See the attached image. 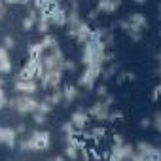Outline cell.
I'll return each mask as SVG.
<instances>
[{
	"label": "cell",
	"mask_w": 161,
	"mask_h": 161,
	"mask_svg": "<svg viewBox=\"0 0 161 161\" xmlns=\"http://www.w3.org/2000/svg\"><path fill=\"white\" fill-rule=\"evenodd\" d=\"M49 146H51V133H49L47 129H38V127H36V129L29 131L27 135L19 136L15 148H19V152H29V153H32V152L47 150Z\"/></svg>",
	"instance_id": "6da1fadb"
},
{
	"label": "cell",
	"mask_w": 161,
	"mask_h": 161,
	"mask_svg": "<svg viewBox=\"0 0 161 161\" xmlns=\"http://www.w3.org/2000/svg\"><path fill=\"white\" fill-rule=\"evenodd\" d=\"M106 53L108 49L97 38L91 36L86 44H82V64L84 66H104Z\"/></svg>",
	"instance_id": "7a4b0ae2"
},
{
	"label": "cell",
	"mask_w": 161,
	"mask_h": 161,
	"mask_svg": "<svg viewBox=\"0 0 161 161\" xmlns=\"http://www.w3.org/2000/svg\"><path fill=\"white\" fill-rule=\"evenodd\" d=\"M125 19H127V23H129L127 36H129L133 42H140V40H142V34L150 29L148 17H146L142 12H133V14H127Z\"/></svg>",
	"instance_id": "3957f363"
},
{
	"label": "cell",
	"mask_w": 161,
	"mask_h": 161,
	"mask_svg": "<svg viewBox=\"0 0 161 161\" xmlns=\"http://www.w3.org/2000/svg\"><path fill=\"white\" fill-rule=\"evenodd\" d=\"M38 97L34 95H15L8 99V108L17 112L19 116H32L38 108Z\"/></svg>",
	"instance_id": "277c9868"
},
{
	"label": "cell",
	"mask_w": 161,
	"mask_h": 161,
	"mask_svg": "<svg viewBox=\"0 0 161 161\" xmlns=\"http://www.w3.org/2000/svg\"><path fill=\"white\" fill-rule=\"evenodd\" d=\"M101 72H103V66H84L82 74L78 76V87L82 89H95L99 78H101Z\"/></svg>",
	"instance_id": "5b68a950"
},
{
	"label": "cell",
	"mask_w": 161,
	"mask_h": 161,
	"mask_svg": "<svg viewBox=\"0 0 161 161\" xmlns=\"http://www.w3.org/2000/svg\"><path fill=\"white\" fill-rule=\"evenodd\" d=\"M135 155V146L129 142H123L119 146H110L108 150V161H131Z\"/></svg>",
	"instance_id": "8992f818"
},
{
	"label": "cell",
	"mask_w": 161,
	"mask_h": 161,
	"mask_svg": "<svg viewBox=\"0 0 161 161\" xmlns=\"http://www.w3.org/2000/svg\"><path fill=\"white\" fill-rule=\"evenodd\" d=\"M87 144L82 142L78 136H70V138H64V150H63V155L66 161H78L80 157V150H84Z\"/></svg>",
	"instance_id": "52a82bcc"
},
{
	"label": "cell",
	"mask_w": 161,
	"mask_h": 161,
	"mask_svg": "<svg viewBox=\"0 0 161 161\" xmlns=\"http://www.w3.org/2000/svg\"><path fill=\"white\" fill-rule=\"evenodd\" d=\"M91 36L97 38L108 51H112V47L116 44V36L110 27H95V29H91Z\"/></svg>",
	"instance_id": "ba28073f"
},
{
	"label": "cell",
	"mask_w": 161,
	"mask_h": 161,
	"mask_svg": "<svg viewBox=\"0 0 161 161\" xmlns=\"http://www.w3.org/2000/svg\"><path fill=\"white\" fill-rule=\"evenodd\" d=\"M112 112V106H108L104 101H95L89 108H87V114H89V119H95V121H108V116Z\"/></svg>",
	"instance_id": "9c48e42d"
},
{
	"label": "cell",
	"mask_w": 161,
	"mask_h": 161,
	"mask_svg": "<svg viewBox=\"0 0 161 161\" xmlns=\"http://www.w3.org/2000/svg\"><path fill=\"white\" fill-rule=\"evenodd\" d=\"M70 123H72V127L78 131V133H82V131H86L87 129V125H89V114H87V108H84V106H78L72 114H70V119H68Z\"/></svg>",
	"instance_id": "30bf717a"
},
{
	"label": "cell",
	"mask_w": 161,
	"mask_h": 161,
	"mask_svg": "<svg viewBox=\"0 0 161 161\" xmlns=\"http://www.w3.org/2000/svg\"><path fill=\"white\" fill-rule=\"evenodd\" d=\"M15 95H34L40 91V86H38V80H14L12 84Z\"/></svg>",
	"instance_id": "8fae6325"
},
{
	"label": "cell",
	"mask_w": 161,
	"mask_h": 161,
	"mask_svg": "<svg viewBox=\"0 0 161 161\" xmlns=\"http://www.w3.org/2000/svg\"><path fill=\"white\" fill-rule=\"evenodd\" d=\"M51 27H66V6L61 2H53L49 10Z\"/></svg>",
	"instance_id": "7c38bea8"
},
{
	"label": "cell",
	"mask_w": 161,
	"mask_h": 161,
	"mask_svg": "<svg viewBox=\"0 0 161 161\" xmlns=\"http://www.w3.org/2000/svg\"><path fill=\"white\" fill-rule=\"evenodd\" d=\"M68 32V36H72L78 44H86L89 38H91V27H89V23L84 19L82 23H80L78 27H74V29H70V31H66Z\"/></svg>",
	"instance_id": "4fadbf2b"
},
{
	"label": "cell",
	"mask_w": 161,
	"mask_h": 161,
	"mask_svg": "<svg viewBox=\"0 0 161 161\" xmlns=\"http://www.w3.org/2000/svg\"><path fill=\"white\" fill-rule=\"evenodd\" d=\"M17 140H19V135L15 133L14 127H0V146H6V148H15L17 146Z\"/></svg>",
	"instance_id": "5bb4252c"
},
{
	"label": "cell",
	"mask_w": 161,
	"mask_h": 161,
	"mask_svg": "<svg viewBox=\"0 0 161 161\" xmlns=\"http://www.w3.org/2000/svg\"><path fill=\"white\" fill-rule=\"evenodd\" d=\"M133 146H135V153H138V155H144V157H161V150L155 144L148 142V140H140V142H136Z\"/></svg>",
	"instance_id": "9a60e30c"
},
{
	"label": "cell",
	"mask_w": 161,
	"mask_h": 161,
	"mask_svg": "<svg viewBox=\"0 0 161 161\" xmlns=\"http://www.w3.org/2000/svg\"><path fill=\"white\" fill-rule=\"evenodd\" d=\"M36 76H38V63H36V59H27V63L17 72L15 80H36Z\"/></svg>",
	"instance_id": "2e32d148"
},
{
	"label": "cell",
	"mask_w": 161,
	"mask_h": 161,
	"mask_svg": "<svg viewBox=\"0 0 161 161\" xmlns=\"http://www.w3.org/2000/svg\"><path fill=\"white\" fill-rule=\"evenodd\" d=\"M61 93H63V104H72L74 101H78L80 97V87L76 84H66L61 87Z\"/></svg>",
	"instance_id": "e0dca14e"
},
{
	"label": "cell",
	"mask_w": 161,
	"mask_h": 161,
	"mask_svg": "<svg viewBox=\"0 0 161 161\" xmlns=\"http://www.w3.org/2000/svg\"><path fill=\"white\" fill-rule=\"evenodd\" d=\"M121 8V0H99L95 10L97 14H116Z\"/></svg>",
	"instance_id": "ac0fdd59"
},
{
	"label": "cell",
	"mask_w": 161,
	"mask_h": 161,
	"mask_svg": "<svg viewBox=\"0 0 161 161\" xmlns=\"http://www.w3.org/2000/svg\"><path fill=\"white\" fill-rule=\"evenodd\" d=\"M14 68V63H12V57H10V51L6 47L0 46V76H6L10 74Z\"/></svg>",
	"instance_id": "d6986e66"
},
{
	"label": "cell",
	"mask_w": 161,
	"mask_h": 161,
	"mask_svg": "<svg viewBox=\"0 0 161 161\" xmlns=\"http://www.w3.org/2000/svg\"><path fill=\"white\" fill-rule=\"evenodd\" d=\"M36 21H38V12L32 10V8H27L25 17H23V21H21L23 31H32V29L36 27Z\"/></svg>",
	"instance_id": "ffe728a7"
},
{
	"label": "cell",
	"mask_w": 161,
	"mask_h": 161,
	"mask_svg": "<svg viewBox=\"0 0 161 161\" xmlns=\"http://www.w3.org/2000/svg\"><path fill=\"white\" fill-rule=\"evenodd\" d=\"M36 31H38L40 34H49V31H51L49 12H47V14H38V21H36Z\"/></svg>",
	"instance_id": "44dd1931"
},
{
	"label": "cell",
	"mask_w": 161,
	"mask_h": 161,
	"mask_svg": "<svg viewBox=\"0 0 161 161\" xmlns=\"http://www.w3.org/2000/svg\"><path fill=\"white\" fill-rule=\"evenodd\" d=\"M118 70H119V63L118 61H112V63H108V64L103 66L101 78L104 80V82H108V80H112L114 76H118Z\"/></svg>",
	"instance_id": "7402d4cb"
},
{
	"label": "cell",
	"mask_w": 161,
	"mask_h": 161,
	"mask_svg": "<svg viewBox=\"0 0 161 161\" xmlns=\"http://www.w3.org/2000/svg\"><path fill=\"white\" fill-rule=\"evenodd\" d=\"M51 106H57V104H61L63 103V93H61V89H55V91H49V93H46V97H44Z\"/></svg>",
	"instance_id": "603a6c76"
},
{
	"label": "cell",
	"mask_w": 161,
	"mask_h": 161,
	"mask_svg": "<svg viewBox=\"0 0 161 161\" xmlns=\"http://www.w3.org/2000/svg\"><path fill=\"white\" fill-rule=\"evenodd\" d=\"M61 133L64 135V138H70V136H76V135H78V131L72 127L70 121H64V123L61 125Z\"/></svg>",
	"instance_id": "cb8c5ba5"
},
{
	"label": "cell",
	"mask_w": 161,
	"mask_h": 161,
	"mask_svg": "<svg viewBox=\"0 0 161 161\" xmlns=\"http://www.w3.org/2000/svg\"><path fill=\"white\" fill-rule=\"evenodd\" d=\"M51 110H53V106H51L46 99H40V101H38V108H36V112H40V114H46V116H47Z\"/></svg>",
	"instance_id": "d4e9b609"
},
{
	"label": "cell",
	"mask_w": 161,
	"mask_h": 161,
	"mask_svg": "<svg viewBox=\"0 0 161 161\" xmlns=\"http://www.w3.org/2000/svg\"><path fill=\"white\" fill-rule=\"evenodd\" d=\"M32 121H34V125L38 129H42V125H46V121H47V116L46 114H40V112H34L32 114Z\"/></svg>",
	"instance_id": "484cf974"
},
{
	"label": "cell",
	"mask_w": 161,
	"mask_h": 161,
	"mask_svg": "<svg viewBox=\"0 0 161 161\" xmlns=\"http://www.w3.org/2000/svg\"><path fill=\"white\" fill-rule=\"evenodd\" d=\"M95 95H97V101H103V99L108 95V86H106V84L95 86Z\"/></svg>",
	"instance_id": "4316f807"
},
{
	"label": "cell",
	"mask_w": 161,
	"mask_h": 161,
	"mask_svg": "<svg viewBox=\"0 0 161 161\" xmlns=\"http://www.w3.org/2000/svg\"><path fill=\"white\" fill-rule=\"evenodd\" d=\"M150 125L155 129V133H161V114L155 112L152 118H150Z\"/></svg>",
	"instance_id": "83f0119b"
},
{
	"label": "cell",
	"mask_w": 161,
	"mask_h": 161,
	"mask_svg": "<svg viewBox=\"0 0 161 161\" xmlns=\"http://www.w3.org/2000/svg\"><path fill=\"white\" fill-rule=\"evenodd\" d=\"M2 47H6L8 51H10V49H14V47H15V38H14V36H10V34H6V36H4V40H2Z\"/></svg>",
	"instance_id": "f1b7e54d"
},
{
	"label": "cell",
	"mask_w": 161,
	"mask_h": 161,
	"mask_svg": "<svg viewBox=\"0 0 161 161\" xmlns=\"http://www.w3.org/2000/svg\"><path fill=\"white\" fill-rule=\"evenodd\" d=\"M8 93H6V89H0V112H2L4 108H8Z\"/></svg>",
	"instance_id": "f546056e"
},
{
	"label": "cell",
	"mask_w": 161,
	"mask_h": 161,
	"mask_svg": "<svg viewBox=\"0 0 161 161\" xmlns=\"http://www.w3.org/2000/svg\"><path fill=\"white\" fill-rule=\"evenodd\" d=\"M63 72H64V74H66V72H70V74H72V72H76V63H74V61H70V59H66V61H64V64H63Z\"/></svg>",
	"instance_id": "4dcf8cb0"
},
{
	"label": "cell",
	"mask_w": 161,
	"mask_h": 161,
	"mask_svg": "<svg viewBox=\"0 0 161 161\" xmlns=\"http://www.w3.org/2000/svg\"><path fill=\"white\" fill-rule=\"evenodd\" d=\"M119 119H123V112L121 110H112L110 116H108V121L114 123V121H119Z\"/></svg>",
	"instance_id": "1f68e13d"
},
{
	"label": "cell",
	"mask_w": 161,
	"mask_h": 161,
	"mask_svg": "<svg viewBox=\"0 0 161 161\" xmlns=\"http://www.w3.org/2000/svg\"><path fill=\"white\" fill-rule=\"evenodd\" d=\"M123 142H125V138H123L121 133H114V135H112V146H119V144H123Z\"/></svg>",
	"instance_id": "d6a6232c"
},
{
	"label": "cell",
	"mask_w": 161,
	"mask_h": 161,
	"mask_svg": "<svg viewBox=\"0 0 161 161\" xmlns=\"http://www.w3.org/2000/svg\"><path fill=\"white\" fill-rule=\"evenodd\" d=\"M131 161H161V157H144V155L135 153V155L131 157Z\"/></svg>",
	"instance_id": "836d02e7"
},
{
	"label": "cell",
	"mask_w": 161,
	"mask_h": 161,
	"mask_svg": "<svg viewBox=\"0 0 161 161\" xmlns=\"http://www.w3.org/2000/svg\"><path fill=\"white\" fill-rule=\"evenodd\" d=\"M14 129H15L17 135H27V133H29V127L25 125V121H21V123H19L17 127H14Z\"/></svg>",
	"instance_id": "e575fe53"
},
{
	"label": "cell",
	"mask_w": 161,
	"mask_h": 161,
	"mask_svg": "<svg viewBox=\"0 0 161 161\" xmlns=\"http://www.w3.org/2000/svg\"><path fill=\"white\" fill-rule=\"evenodd\" d=\"M97 17H99V14H97V10L93 8V10H89V12H87V17H86V21H87V23H91V21H95Z\"/></svg>",
	"instance_id": "d590c367"
},
{
	"label": "cell",
	"mask_w": 161,
	"mask_h": 161,
	"mask_svg": "<svg viewBox=\"0 0 161 161\" xmlns=\"http://www.w3.org/2000/svg\"><path fill=\"white\" fill-rule=\"evenodd\" d=\"M159 91H161V87H159V86H155V87H153V93H152V101H153V103L157 101V97H159Z\"/></svg>",
	"instance_id": "8d00e7d4"
},
{
	"label": "cell",
	"mask_w": 161,
	"mask_h": 161,
	"mask_svg": "<svg viewBox=\"0 0 161 161\" xmlns=\"http://www.w3.org/2000/svg\"><path fill=\"white\" fill-rule=\"evenodd\" d=\"M47 161H66V159H64V155H63V153H59V155H51Z\"/></svg>",
	"instance_id": "74e56055"
},
{
	"label": "cell",
	"mask_w": 161,
	"mask_h": 161,
	"mask_svg": "<svg viewBox=\"0 0 161 161\" xmlns=\"http://www.w3.org/2000/svg\"><path fill=\"white\" fill-rule=\"evenodd\" d=\"M140 127H150V118H142V121H140Z\"/></svg>",
	"instance_id": "f35d334b"
},
{
	"label": "cell",
	"mask_w": 161,
	"mask_h": 161,
	"mask_svg": "<svg viewBox=\"0 0 161 161\" xmlns=\"http://www.w3.org/2000/svg\"><path fill=\"white\" fill-rule=\"evenodd\" d=\"M0 89H6V80L0 76Z\"/></svg>",
	"instance_id": "ab89813d"
}]
</instances>
